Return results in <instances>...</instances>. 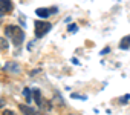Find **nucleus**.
<instances>
[{"mask_svg": "<svg viewBox=\"0 0 130 115\" xmlns=\"http://www.w3.org/2000/svg\"><path fill=\"white\" fill-rule=\"evenodd\" d=\"M5 34L9 37V40L12 41L14 46H20L25 40V31L20 29L19 26H14V25H9L5 28Z\"/></svg>", "mask_w": 130, "mask_h": 115, "instance_id": "1", "label": "nucleus"}, {"mask_svg": "<svg viewBox=\"0 0 130 115\" xmlns=\"http://www.w3.org/2000/svg\"><path fill=\"white\" fill-rule=\"evenodd\" d=\"M52 28V25L49 22H43V20H37L34 23V29H35V37L37 38H41L46 32H49Z\"/></svg>", "mask_w": 130, "mask_h": 115, "instance_id": "2", "label": "nucleus"}, {"mask_svg": "<svg viewBox=\"0 0 130 115\" xmlns=\"http://www.w3.org/2000/svg\"><path fill=\"white\" fill-rule=\"evenodd\" d=\"M57 12H58L57 8H38V9H35V14L40 19H47L51 14H57Z\"/></svg>", "mask_w": 130, "mask_h": 115, "instance_id": "3", "label": "nucleus"}, {"mask_svg": "<svg viewBox=\"0 0 130 115\" xmlns=\"http://www.w3.org/2000/svg\"><path fill=\"white\" fill-rule=\"evenodd\" d=\"M0 11L3 14H11L14 11V5L11 0H0Z\"/></svg>", "mask_w": 130, "mask_h": 115, "instance_id": "4", "label": "nucleus"}, {"mask_svg": "<svg viewBox=\"0 0 130 115\" xmlns=\"http://www.w3.org/2000/svg\"><path fill=\"white\" fill-rule=\"evenodd\" d=\"M19 109L22 110L23 115H43V113H40L38 110H35L34 107H31V106H28V104H20Z\"/></svg>", "mask_w": 130, "mask_h": 115, "instance_id": "5", "label": "nucleus"}, {"mask_svg": "<svg viewBox=\"0 0 130 115\" xmlns=\"http://www.w3.org/2000/svg\"><path fill=\"white\" fill-rule=\"evenodd\" d=\"M32 95H34L35 104H37L38 107H43V106H44V101H43V97H41V91L37 89V88H34V89H32Z\"/></svg>", "mask_w": 130, "mask_h": 115, "instance_id": "6", "label": "nucleus"}, {"mask_svg": "<svg viewBox=\"0 0 130 115\" xmlns=\"http://www.w3.org/2000/svg\"><path fill=\"white\" fill-rule=\"evenodd\" d=\"M5 71H6V72H12V74H17V72L20 71V66H19V63H15V62H9V63L5 65Z\"/></svg>", "mask_w": 130, "mask_h": 115, "instance_id": "7", "label": "nucleus"}, {"mask_svg": "<svg viewBox=\"0 0 130 115\" xmlns=\"http://www.w3.org/2000/svg\"><path fill=\"white\" fill-rule=\"evenodd\" d=\"M119 48H121V49H128V48H130V35H125V37L119 41Z\"/></svg>", "mask_w": 130, "mask_h": 115, "instance_id": "8", "label": "nucleus"}, {"mask_svg": "<svg viewBox=\"0 0 130 115\" xmlns=\"http://www.w3.org/2000/svg\"><path fill=\"white\" fill-rule=\"evenodd\" d=\"M8 48H9V43H8V40H6V38H2V37H0V52L6 51Z\"/></svg>", "mask_w": 130, "mask_h": 115, "instance_id": "9", "label": "nucleus"}, {"mask_svg": "<svg viewBox=\"0 0 130 115\" xmlns=\"http://www.w3.org/2000/svg\"><path fill=\"white\" fill-rule=\"evenodd\" d=\"M23 95H25V98H26L28 101H31V100H32V97H31V95H32V89L25 88V89H23Z\"/></svg>", "mask_w": 130, "mask_h": 115, "instance_id": "10", "label": "nucleus"}, {"mask_svg": "<svg viewBox=\"0 0 130 115\" xmlns=\"http://www.w3.org/2000/svg\"><path fill=\"white\" fill-rule=\"evenodd\" d=\"M78 31V26L77 25H71L69 26V32H77Z\"/></svg>", "mask_w": 130, "mask_h": 115, "instance_id": "11", "label": "nucleus"}, {"mask_svg": "<svg viewBox=\"0 0 130 115\" xmlns=\"http://www.w3.org/2000/svg\"><path fill=\"white\" fill-rule=\"evenodd\" d=\"M2 115H15V112H12V110L6 109V110H3V112H2Z\"/></svg>", "mask_w": 130, "mask_h": 115, "instance_id": "12", "label": "nucleus"}, {"mask_svg": "<svg viewBox=\"0 0 130 115\" xmlns=\"http://www.w3.org/2000/svg\"><path fill=\"white\" fill-rule=\"evenodd\" d=\"M110 52V48H104L103 51H101V55H104V54H109Z\"/></svg>", "mask_w": 130, "mask_h": 115, "instance_id": "13", "label": "nucleus"}, {"mask_svg": "<svg viewBox=\"0 0 130 115\" xmlns=\"http://www.w3.org/2000/svg\"><path fill=\"white\" fill-rule=\"evenodd\" d=\"M0 107H5V100L0 97Z\"/></svg>", "mask_w": 130, "mask_h": 115, "instance_id": "14", "label": "nucleus"}, {"mask_svg": "<svg viewBox=\"0 0 130 115\" xmlns=\"http://www.w3.org/2000/svg\"><path fill=\"white\" fill-rule=\"evenodd\" d=\"M128 98H130V95H125V97H124V98H122V100H121V101H122V103H125V101H127V100H128Z\"/></svg>", "mask_w": 130, "mask_h": 115, "instance_id": "15", "label": "nucleus"}, {"mask_svg": "<svg viewBox=\"0 0 130 115\" xmlns=\"http://www.w3.org/2000/svg\"><path fill=\"white\" fill-rule=\"evenodd\" d=\"M3 16H5V14H3V12H2V11H0V19H2V17H3Z\"/></svg>", "mask_w": 130, "mask_h": 115, "instance_id": "16", "label": "nucleus"}]
</instances>
